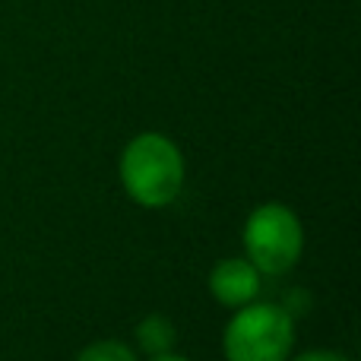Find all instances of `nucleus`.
Listing matches in <instances>:
<instances>
[{"label":"nucleus","mask_w":361,"mask_h":361,"mask_svg":"<svg viewBox=\"0 0 361 361\" xmlns=\"http://www.w3.org/2000/svg\"><path fill=\"white\" fill-rule=\"evenodd\" d=\"M121 184L146 209L169 206L184 187V156L162 133H140L121 156Z\"/></svg>","instance_id":"f257e3e1"},{"label":"nucleus","mask_w":361,"mask_h":361,"mask_svg":"<svg viewBox=\"0 0 361 361\" xmlns=\"http://www.w3.org/2000/svg\"><path fill=\"white\" fill-rule=\"evenodd\" d=\"M295 345L292 314L269 301H250L238 307L222 336L228 361H286Z\"/></svg>","instance_id":"f03ea898"},{"label":"nucleus","mask_w":361,"mask_h":361,"mask_svg":"<svg viewBox=\"0 0 361 361\" xmlns=\"http://www.w3.org/2000/svg\"><path fill=\"white\" fill-rule=\"evenodd\" d=\"M301 247H305V231L288 206L263 203L244 222V250L257 273L279 276L292 269L301 257Z\"/></svg>","instance_id":"7ed1b4c3"},{"label":"nucleus","mask_w":361,"mask_h":361,"mask_svg":"<svg viewBox=\"0 0 361 361\" xmlns=\"http://www.w3.org/2000/svg\"><path fill=\"white\" fill-rule=\"evenodd\" d=\"M209 292L219 305L225 307H244L260 292V273L250 260L241 257H225L209 273Z\"/></svg>","instance_id":"20e7f679"},{"label":"nucleus","mask_w":361,"mask_h":361,"mask_svg":"<svg viewBox=\"0 0 361 361\" xmlns=\"http://www.w3.org/2000/svg\"><path fill=\"white\" fill-rule=\"evenodd\" d=\"M175 339H178L175 324H171L169 317H162V314H149V317L140 320V326H137V343H140V349H146L149 355H165V352H171Z\"/></svg>","instance_id":"39448f33"},{"label":"nucleus","mask_w":361,"mask_h":361,"mask_svg":"<svg viewBox=\"0 0 361 361\" xmlns=\"http://www.w3.org/2000/svg\"><path fill=\"white\" fill-rule=\"evenodd\" d=\"M76 361H137L130 345L118 343V339H102V343H92L76 355Z\"/></svg>","instance_id":"423d86ee"},{"label":"nucleus","mask_w":361,"mask_h":361,"mask_svg":"<svg viewBox=\"0 0 361 361\" xmlns=\"http://www.w3.org/2000/svg\"><path fill=\"white\" fill-rule=\"evenodd\" d=\"M295 361H349V358L339 355V352H330V349H314V352H305V355H298Z\"/></svg>","instance_id":"0eeeda50"},{"label":"nucleus","mask_w":361,"mask_h":361,"mask_svg":"<svg viewBox=\"0 0 361 361\" xmlns=\"http://www.w3.org/2000/svg\"><path fill=\"white\" fill-rule=\"evenodd\" d=\"M152 361H190V358H180V355H171V352H165V355H152Z\"/></svg>","instance_id":"6e6552de"}]
</instances>
